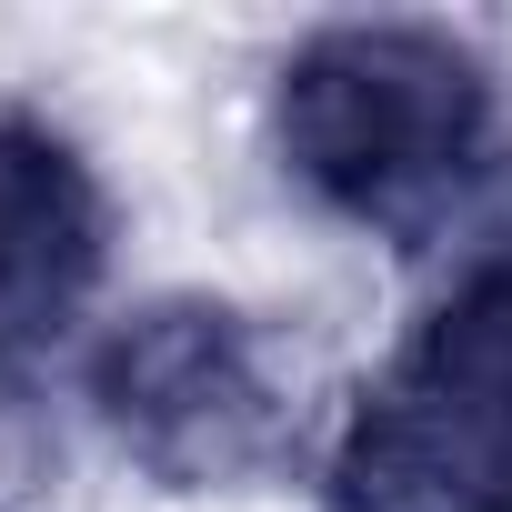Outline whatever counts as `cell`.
Masks as SVG:
<instances>
[{"mask_svg":"<svg viewBox=\"0 0 512 512\" xmlns=\"http://www.w3.org/2000/svg\"><path fill=\"white\" fill-rule=\"evenodd\" d=\"M91 422L161 492H251L302 452V372L282 332L211 292L121 312L81 362Z\"/></svg>","mask_w":512,"mask_h":512,"instance_id":"cell-3","label":"cell"},{"mask_svg":"<svg viewBox=\"0 0 512 512\" xmlns=\"http://www.w3.org/2000/svg\"><path fill=\"white\" fill-rule=\"evenodd\" d=\"M111 181L31 101H0V382L41 372L111 282Z\"/></svg>","mask_w":512,"mask_h":512,"instance_id":"cell-4","label":"cell"},{"mask_svg":"<svg viewBox=\"0 0 512 512\" xmlns=\"http://www.w3.org/2000/svg\"><path fill=\"white\" fill-rule=\"evenodd\" d=\"M502 151V71L442 21H332L272 71L282 181L362 241H452L492 201Z\"/></svg>","mask_w":512,"mask_h":512,"instance_id":"cell-1","label":"cell"},{"mask_svg":"<svg viewBox=\"0 0 512 512\" xmlns=\"http://www.w3.org/2000/svg\"><path fill=\"white\" fill-rule=\"evenodd\" d=\"M332 512H512V251L472 272L352 392L322 472Z\"/></svg>","mask_w":512,"mask_h":512,"instance_id":"cell-2","label":"cell"}]
</instances>
